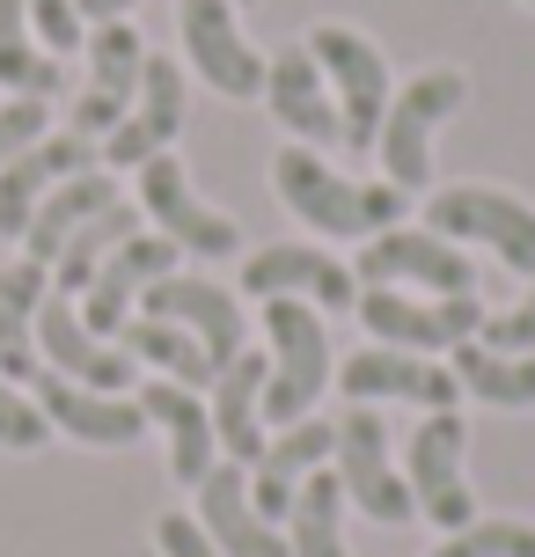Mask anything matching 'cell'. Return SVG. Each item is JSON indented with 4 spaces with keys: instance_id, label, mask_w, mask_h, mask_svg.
Listing matches in <instances>:
<instances>
[{
    "instance_id": "1",
    "label": "cell",
    "mask_w": 535,
    "mask_h": 557,
    "mask_svg": "<svg viewBox=\"0 0 535 557\" xmlns=\"http://www.w3.org/2000/svg\"><path fill=\"white\" fill-rule=\"evenodd\" d=\"M272 184H279L286 213L301 227H315V235H331V243H374L382 227H403V206H411V191H396L389 176L382 184H352L315 147H286L272 162Z\"/></svg>"
},
{
    "instance_id": "2",
    "label": "cell",
    "mask_w": 535,
    "mask_h": 557,
    "mask_svg": "<svg viewBox=\"0 0 535 557\" xmlns=\"http://www.w3.org/2000/svg\"><path fill=\"white\" fill-rule=\"evenodd\" d=\"M264 425H294V418L315 411V396L338 382V360H331V331H323V315L315 301H264Z\"/></svg>"
},
{
    "instance_id": "3",
    "label": "cell",
    "mask_w": 535,
    "mask_h": 557,
    "mask_svg": "<svg viewBox=\"0 0 535 557\" xmlns=\"http://www.w3.org/2000/svg\"><path fill=\"white\" fill-rule=\"evenodd\" d=\"M470 103V82L455 66H425L411 88L389 96V117L374 133V154H382V176L396 191H433V139L455 111Z\"/></svg>"
},
{
    "instance_id": "4",
    "label": "cell",
    "mask_w": 535,
    "mask_h": 557,
    "mask_svg": "<svg viewBox=\"0 0 535 557\" xmlns=\"http://www.w3.org/2000/svg\"><path fill=\"white\" fill-rule=\"evenodd\" d=\"M309 59H315V74L331 82V103H338V117H345V147H352V154H374V133H382L389 96H396L382 45L360 37L352 23H315Z\"/></svg>"
},
{
    "instance_id": "5",
    "label": "cell",
    "mask_w": 535,
    "mask_h": 557,
    "mask_svg": "<svg viewBox=\"0 0 535 557\" xmlns=\"http://www.w3.org/2000/svg\"><path fill=\"white\" fill-rule=\"evenodd\" d=\"M425 227L448 235V243H484L507 272L535 278V206L492 184H448V191L425 198Z\"/></svg>"
},
{
    "instance_id": "6",
    "label": "cell",
    "mask_w": 535,
    "mask_h": 557,
    "mask_svg": "<svg viewBox=\"0 0 535 557\" xmlns=\"http://www.w3.org/2000/svg\"><path fill=\"white\" fill-rule=\"evenodd\" d=\"M331 470H338V484H345V506H360L366 521H382V529L419 521V499H411V484H403V462H389V425H382L374 404H352V411L338 418Z\"/></svg>"
},
{
    "instance_id": "7",
    "label": "cell",
    "mask_w": 535,
    "mask_h": 557,
    "mask_svg": "<svg viewBox=\"0 0 535 557\" xmlns=\"http://www.w3.org/2000/svg\"><path fill=\"white\" fill-rule=\"evenodd\" d=\"M360 323L374 345H396V352H455L484 331V294H448V301H411L403 286H360Z\"/></svg>"
},
{
    "instance_id": "8",
    "label": "cell",
    "mask_w": 535,
    "mask_h": 557,
    "mask_svg": "<svg viewBox=\"0 0 535 557\" xmlns=\"http://www.w3.org/2000/svg\"><path fill=\"white\" fill-rule=\"evenodd\" d=\"M462 447H470L462 411H433L419 433H411V447H403V484H411V499H419V513L433 529H448V535L477 521V492H470V476H462Z\"/></svg>"
},
{
    "instance_id": "9",
    "label": "cell",
    "mask_w": 535,
    "mask_h": 557,
    "mask_svg": "<svg viewBox=\"0 0 535 557\" xmlns=\"http://www.w3.org/2000/svg\"><path fill=\"white\" fill-rule=\"evenodd\" d=\"M352 278H360V286H425L433 301L477 294V264H470V250L448 243V235H433V227H382V235L360 250Z\"/></svg>"
},
{
    "instance_id": "10",
    "label": "cell",
    "mask_w": 535,
    "mask_h": 557,
    "mask_svg": "<svg viewBox=\"0 0 535 557\" xmlns=\"http://www.w3.org/2000/svg\"><path fill=\"white\" fill-rule=\"evenodd\" d=\"M345 404H425V411H455L462 382L448 360H425V352H396V345H360L338 367Z\"/></svg>"
},
{
    "instance_id": "11",
    "label": "cell",
    "mask_w": 535,
    "mask_h": 557,
    "mask_svg": "<svg viewBox=\"0 0 535 557\" xmlns=\"http://www.w3.org/2000/svg\"><path fill=\"white\" fill-rule=\"evenodd\" d=\"M176 29H184V52H191L206 88H221L235 103L264 96V52L242 37L235 0H184V8H176Z\"/></svg>"
},
{
    "instance_id": "12",
    "label": "cell",
    "mask_w": 535,
    "mask_h": 557,
    "mask_svg": "<svg viewBox=\"0 0 535 557\" xmlns=\"http://www.w3.org/2000/svg\"><path fill=\"white\" fill-rule=\"evenodd\" d=\"M140 213L170 235L176 250H191V257H235V250H242V227L227 221V213H213V206L191 191V176H184L176 154L140 162Z\"/></svg>"
},
{
    "instance_id": "13",
    "label": "cell",
    "mask_w": 535,
    "mask_h": 557,
    "mask_svg": "<svg viewBox=\"0 0 535 557\" xmlns=\"http://www.w3.org/2000/svg\"><path fill=\"white\" fill-rule=\"evenodd\" d=\"M147 315H162V323H176V331H191L198 345H206V360H213V374H221L227 360H242L250 352V323H242V301H235V286H221V278H154L140 294Z\"/></svg>"
},
{
    "instance_id": "14",
    "label": "cell",
    "mask_w": 535,
    "mask_h": 557,
    "mask_svg": "<svg viewBox=\"0 0 535 557\" xmlns=\"http://www.w3.org/2000/svg\"><path fill=\"white\" fill-rule=\"evenodd\" d=\"M140 66H147L140 29L133 23H96V37H88V88H82V103H74V117H66V133L111 139L117 117L133 111V96H140Z\"/></svg>"
},
{
    "instance_id": "15",
    "label": "cell",
    "mask_w": 535,
    "mask_h": 557,
    "mask_svg": "<svg viewBox=\"0 0 535 557\" xmlns=\"http://www.w3.org/2000/svg\"><path fill=\"white\" fill-rule=\"evenodd\" d=\"M235 286L257 294V301H279V294L286 301H315V308H352L360 301L352 264H338V257L315 250V243H272V250H250Z\"/></svg>"
},
{
    "instance_id": "16",
    "label": "cell",
    "mask_w": 535,
    "mask_h": 557,
    "mask_svg": "<svg viewBox=\"0 0 535 557\" xmlns=\"http://www.w3.org/2000/svg\"><path fill=\"white\" fill-rule=\"evenodd\" d=\"M37 345H45V367L66 374V382H82V389H103V396L133 389V352L88 331L82 308L66 301V294H45V308H37Z\"/></svg>"
},
{
    "instance_id": "17",
    "label": "cell",
    "mask_w": 535,
    "mask_h": 557,
    "mask_svg": "<svg viewBox=\"0 0 535 557\" xmlns=\"http://www.w3.org/2000/svg\"><path fill=\"white\" fill-rule=\"evenodd\" d=\"M264 103L294 133V147H315V154L323 147H345V117L331 103V82L315 74L309 45H279V52L264 59Z\"/></svg>"
},
{
    "instance_id": "18",
    "label": "cell",
    "mask_w": 535,
    "mask_h": 557,
    "mask_svg": "<svg viewBox=\"0 0 535 557\" xmlns=\"http://www.w3.org/2000/svg\"><path fill=\"white\" fill-rule=\"evenodd\" d=\"M184 133V66L162 52H147L140 66V96H133V111L117 117V133L103 139V162L111 169H140L154 154H170V139Z\"/></svg>"
},
{
    "instance_id": "19",
    "label": "cell",
    "mask_w": 535,
    "mask_h": 557,
    "mask_svg": "<svg viewBox=\"0 0 535 557\" xmlns=\"http://www.w3.org/2000/svg\"><path fill=\"white\" fill-rule=\"evenodd\" d=\"M331 447H338V418H294L279 425V441H264V455L250 462V506L264 521H286L294 499H301V484H309L323 462H331Z\"/></svg>"
},
{
    "instance_id": "20",
    "label": "cell",
    "mask_w": 535,
    "mask_h": 557,
    "mask_svg": "<svg viewBox=\"0 0 535 557\" xmlns=\"http://www.w3.org/2000/svg\"><path fill=\"white\" fill-rule=\"evenodd\" d=\"M170 272H176V243H170V235H133L125 250L103 257V272L88 278L82 323H88L96 337H111V345H117V331L133 323V301H140L154 278H170Z\"/></svg>"
},
{
    "instance_id": "21",
    "label": "cell",
    "mask_w": 535,
    "mask_h": 557,
    "mask_svg": "<svg viewBox=\"0 0 535 557\" xmlns=\"http://www.w3.org/2000/svg\"><path fill=\"white\" fill-rule=\"evenodd\" d=\"M37 411H45V425H59V433H74V441H88V447H133L147 433L140 396L82 389V382H66L52 367H37Z\"/></svg>"
},
{
    "instance_id": "22",
    "label": "cell",
    "mask_w": 535,
    "mask_h": 557,
    "mask_svg": "<svg viewBox=\"0 0 535 557\" xmlns=\"http://www.w3.org/2000/svg\"><path fill=\"white\" fill-rule=\"evenodd\" d=\"M198 529L213 535L221 557H294L286 535L250 506V476H242V462H213V470L198 476Z\"/></svg>"
},
{
    "instance_id": "23",
    "label": "cell",
    "mask_w": 535,
    "mask_h": 557,
    "mask_svg": "<svg viewBox=\"0 0 535 557\" xmlns=\"http://www.w3.org/2000/svg\"><path fill=\"white\" fill-rule=\"evenodd\" d=\"M82 169H96V139H82V133H45L37 147H23L15 162L0 169V235H23L29 213H37L66 176H82Z\"/></svg>"
},
{
    "instance_id": "24",
    "label": "cell",
    "mask_w": 535,
    "mask_h": 557,
    "mask_svg": "<svg viewBox=\"0 0 535 557\" xmlns=\"http://www.w3.org/2000/svg\"><path fill=\"white\" fill-rule=\"evenodd\" d=\"M140 411H147V425H162V433H170V476L198 492V476L221 462V441H213V411H206V396L184 389V382H147Z\"/></svg>"
},
{
    "instance_id": "25",
    "label": "cell",
    "mask_w": 535,
    "mask_h": 557,
    "mask_svg": "<svg viewBox=\"0 0 535 557\" xmlns=\"http://www.w3.org/2000/svg\"><path fill=\"white\" fill-rule=\"evenodd\" d=\"M264 374H272V360L257 345L213 374L206 411H213V441L227 447V462H257L264 455Z\"/></svg>"
},
{
    "instance_id": "26",
    "label": "cell",
    "mask_w": 535,
    "mask_h": 557,
    "mask_svg": "<svg viewBox=\"0 0 535 557\" xmlns=\"http://www.w3.org/2000/svg\"><path fill=\"white\" fill-rule=\"evenodd\" d=\"M103 206H117V184H111V169H82V176H66L37 213H29L23 227V243H29V264H45L52 272V257L74 243V227H88Z\"/></svg>"
},
{
    "instance_id": "27",
    "label": "cell",
    "mask_w": 535,
    "mask_h": 557,
    "mask_svg": "<svg viewBox=\"0 0 535 557\" xmlns=\"http://www.w3.org/2000/svg\"><path fill=\"white\" fill-rule=\"evenodd\" d=\"M52 294V272L45 264H8L0 272V374L8 382H37V308Z\"/></svg>"
},
{
    "instance_id": "28",
    "label": "cell",
    "mask_w": 535,
    "mask_h": 557,
    "mask_svg": "<svg viewBox=\"0 0 535 557\" xmlns=\"http://www.w3.org/2000/svg\"><path fill=\"white\" fill-rule=\"evenodd\" d=\"M462 396H477L492 411H535V352H492V345H455L448 352Z\"/></svg>"
},
{
    "instance_id": "29",
    "label": "cell",
    "mask_w": 535,
    "mask_h": 557,
    "mask_svg": "<svg viewBox=\"0 0 535 557\" xmlns=\"http://www.w3.org/2000/svg\"><path fill=\"white\" fill-rule=\"evenodd\" d=\"M133 235H140V206H125V198H117V206H103V213H96L88 227H74V243L52 257L59 294H88V278L103 272V257L125 250Z\"/></svg>"
},
{
    "instance_id": "30",
    "label": "cell",
    "mask_w": 535,
    "mask_h": 557,
    "mask_svg": "<svg viewBox=\"0 0 535 557\" xmlns=\"http://www.w3.org/2000/svg\"><path fill=\"white\" fill-rule=\"evenodd\" d=\"M338 521H345V484H338V470H315L301 484L294 513H286V550L294 557H352Z\"/></svg>"
},
{
    "instance_id": "31",
    "label": "cell",
    "mask_w": 535,
    "mask_h": 557,
    "mask_svg": "<svg viewBox=\"0 0 535 557\" xmlns=\"http://www.w3.org/2000/svg\"><path fill=\"white\" fill-rule=\"evenodd\" d=\"M117 345H133L147 367H162V382H184V389H213V360H206V345L191 331H176L162 315H140V323H125Z\"/></svg>"
},
{
    "instance_id": "32",
    "label": "cell",
    "mask_w": 535,
    "mask_h": 557,
    "mask_svg": "<svg viewBox=\"0 0 535 557\" xmlns=\"http://www.w3.org/2000/svg\"><path fill=\"white\" fill-rule=\"evenodd\" d=\"M0 82L15 88V96H59V59L37 52V37H29V8L23 0H0Z\"/></svg>"
},
{
    "instance_id": "33",
    "label": "cell",
    "mask_w": 535,
    "mask_h": 557,
    "mask_svg": "<svg viewBox=\"0 0 535 557\" xmlns=\"http://www.w3.org/2000/svg\"><path fill=\"white\" fill-rule=\"evenodd\" d=\"M433 557H535V521H507V513L484 521L477 513L470 529H455Z\"/></svg>"
},
{
    "instance_id": "34",
    "label": "cell",
    "mask_w": 535,
    "mask_h": 557,
    "mask_svg": "<svg viewBox=\"0 0 535 557\" xmlns=\"http://www.w3.org/2000/svg\"><path fill=\"white\" fill-rule=\"evenodd\" d=\"M45 133H52V111H45L37 96H15V103H0V169L15 162L23 147H37Z\"/></svg>"
},
{
    "instance_id": "35",
    "label": "cell",
    "mask_w": 535,
    "mask_h": 557,
    "mask_svg": "<svg viewBox=\"0 0 535 557\" xmlns=\"http://www.w3.org/2000/svg\"><path fill=\"white\" fill-rule=\"evenodd\" d=\"M477 345H492V352H535V278H528V294H521L513 308L484 315Z\"/></svg>"
},
{
    "instance_id": "36",
    "label": "cell",
    "mask_w": 535,
    "mask_h": 557,
    "mask_svg": "<svg viewBox=\"0 0 535 557\" xmlns=\"http://www.w3.org/2000/svg\"><path fill=\"white\" fill-rule=\"evenodd\" d=\"M45 433H52L45 411H37V404L0 374V447H23V455H29V447H45Z\"/></svg>"
},
{
    "instance_id": "37",
    "label": "cell",
    "mask_w": 535,
    "mask_h": 557,
    "mask_svg": "<svg viewBox=\"0 0 535 557\" xmlns=\"http://www.w3.org/2000/svg\"><path fill=\"white\" fill-rule=\"evenodd\" d=\"M23 8H29V29L52 45V59L82 45V8H74V0H23Z\"/></svg>"
},
{
    "instance_id": "38",
    "label": "cell",
    "mask_w": 535,
    "mask_h": 557,
    "mask_svg": "<svg viewBox=\"0 0 535 557\" xmlns=\"http://www.w3.org/2000/svg\"><path fill=\"white\" fill-rule=\"evenodd\" d=\"M154 543H162V557H221L213 535L198 529V513H162L154 521Z\"/></svg>"
},
{
    "instance_id": "39",
    "label": "cell",
    "mask_w": 535,
    "mask_h": 557,
    "mask_svg": "<svg viewBox=\"0 0 535 557\" xmlns=\"http://www.w3.org/2000/svg\"><path fill=\"white\" fill-rule=\"evenodd\" d=\"M74 8H82L88 23H125V15H133L140 0H74Z\"/></svg>"
},
{
    "instance_id": "40",
    "label": "cell",
    "mask_w": 535,
    "mask_h": 557,
    "mask_svg": "<svg viewBox=\"0 0 535 557\" xmlns=\"http://www.w3.org/2000/svg\"><path fill=\"white\" fill-rule=\"evenodd\" d=\"M235 8H257V0H235Z\"/></svg>"
},
{
    "instance_id": "41",
    "label": "cell",
    "mask_w": 535,
    "mask_h": 557,
    "mask_svg": "<svg viewBox=\"0 0 535 557\" xmlns=\"http://www.w3.org/2000/svg\"><path fill=\"white\" fill-rule=\"evenodd\" d=\"M528 8H535V0H528Z\"/></svg>"
}]
</instances>
